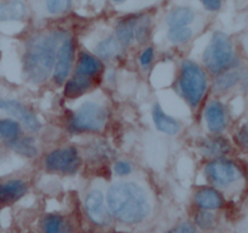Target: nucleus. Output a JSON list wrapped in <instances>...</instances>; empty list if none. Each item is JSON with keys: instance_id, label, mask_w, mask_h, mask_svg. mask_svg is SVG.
Returning a JSON list of instances; mask_svg holds the SVG:
<instances>
[{"instance_id": "f257e3e1", "label": "nucleus", "mask_w": 248, "mask_h": 233, "mask_svg": "<svg viewBox=\"0 0 248 233\" xmlns=\"http://www.w3.org/2000/svg\"><path fill=\"white\" fill-rule=\"evenodd\" d=\"M110 213L126 224H138L150 213V204L144 190L135 183H119L107 193Z\"/></svg>"}, {"instance_id": "f03ea898", "label": "nucleus", "mask_w": 248, "mask_h": 233, "mask_svg": "<svg viewBox=\"0 0 248 233\" xmlns=\"http://www.w3.org/2000/svg\"><path fill=\"white\" fill-rule=\"evenodd\" d=\"M65 34H41L29 41L24 53L23 63L27 76L35 84L45 81L52 72L56 60L57 45Z\"/></svg>"}, {"instance_id": "7ed1b4c3", "label": "nucleus", "mask_w": 248, "mask_h": 233, "mask_svg": "<svg viewBox=\"0 0 248 233\" xmlns=\"http://www.w3.org/2000/svg\"><path fill=\"white\" fill-rule=\"evenodd\" d=\"M102 69L103 64L98 58L87 52L80 53L74 75L65 85V96L69 98H75L89 91L93 86L94 79L98 76Z\"/></svg>"}, {"instance_id": "20e7f679", "label": "nucleus", "mask_w": 248, "mask_h": 233, "mask_svg": "<svg viewBox=\"0 0 248 233\" xmlns=\"http://www.w3.org/2000/svg\"><path fill=\"white\" fill-rule=\"evenodd\" d=\"M179 88L189 105L195 108L207 88V76L205 72L193 60H186L182 64Z\"/></svg>"}, {"instance_id": "39448f33", "label": "nucleus", "mask_w": 248, "mask_h": 233, "mask_svg": "<svg viewBox=\"0 0 248 233\" xmlns=\"http://www.w3.org/2000/svg\"><path fill=\"white\" fill-rule=\"evenodd\" d=\"M234 58V48L228 35L216 31L203 53V62L208 70L220 73L227 69Z\"/></svg>"}, {"instance_id": "423d86ee", "label": "nucleus", "mask_w": 248, "mask_h": 233, "mask_svg": "<svg viewBox=\"0 0 248 233\" xmlns=\"http://www.w3.org/2000/svg\"><path fill=\"white\" fill-rule=\"evenodd\" d=\"M106 110L98 104L86 102L74 113L70 127L78 132H99L106 126Z\"/></svg>"}, {"instance_id": "0eeeda50", "label": "nucleus", "mask_w": 248, "mask_h": 233, "mask_svg": "<svg viewBox=\"0 0 248 233\" xmlns=\"http://www.w3.org/2000/svg\"><path fill=\"white\" fill-rule=\"evenodd\" d=\"M47 171L61 174H74L80 167V157L75 147L53 150L45 160Z\"/></svg>"}, {"instance_id": "6e6552de", "label": "nucleus", "mask_w": 248, "mask_h": 233, "mask_svg": "<svg viewBox=\"0 0 248 233\" xmlns=\"http://www.w3.org/2000/svg\"><path fill=\"white\" fill-rule=\"evenodd\" d=\"M73 57H74V43L72 38L64 35L60 50L57 51V58L53 70V79L56 84L62 85L68 79L73 65Z\"/></svg>"}, {"instance_id": "1a4fd4ad", "label": "nucleus", "mask_w": 248, "mask_h": 233, "mask_svg": "<svg viewBox=\"0 0 248 233\" xmlns=\"http://www.w3.org/2000/svg\"><path fill=\"white\" fill-rule=\"evenodd\" d=\"M0 109L9 115L14 116L15 118H18L31 132L40 131L41 125L36 115L21 102L16 101V99H0Z\"/></svg>"}, {"instance_id": "9d476101", "label": "nucleus", "mask_w": 248, "mask_h": 233, "mask_svg": "<svg viewBox=\"0 0 248 233\" xmlns=\"http://www.w3.org/2000/svg\"><path fill=\"white\" fill-rule=\"evenodd\" d=\"M206 174L210 176L213 183L222 186L229 185L241 176L239 168L232 162L224 161V160L208 163L206 167Z\"/></svg>"}, {"instance_id": "9b49d317", "label": "nucleus", "mask_w": 248, "mask_h": 233, "mask_svg": "<svg viewBox=\"0 0 248 233\" xmlns=\"http://www.w3.org/2000/svg\"><path fill=\"white\" fill-rule=\"evenodd\" d=\"M143 33H145L144 23L137 18L125 19L116 27V39L124 45L132 43L135 38H140Z\"/></svg>"}, {"instance_id": "f8f14e48", "label": "nucleus", "mask_w": 248, "mask_h": 233, "mask_svg": "<svg viewBox=\"0 0 248 233\" xmlns=\"http://www.w3.org/2000/svg\"><path fill=\"white\" fill-rule=\"evenodd\" d=\"M86 210L90 219L97 225H104L108 220L106 207H104V198L101 191H92L86 198Z\"/></svg>"}, {"instance_id": "ddd939ff", "label": "nucleus", "mask_w": 248, "mask_h": 233, "mask_svg": "<svg viewBox=\"0 0 248 233\" xmlns=\"http://www.w3.org/2000/svg\"><path fill=\"white\" fill-rule=\"evenodd\" d=\"M205 118L207 122V127L212 132H220L225 128L227 117L225 111L219 102H212L207 105L205 111Z\"/></svg>"}, {"instance_id": "4468645a", "label": "nucleus", "mask_w": 248, "mask_h": 233, "mask_svg": "<svg viewBox=\"0 0 248 233\" xmlns=\"http://www.w3.org/2000/svg\"><path fill=\"white\" fill-rule=\"evenodd\" d=\"M27 192V185L21 180H10L0 184V204L16 202Z\"/></svg>"}, {"instance_id": "2eb2a0df", "label": "nucleus", "mask_w": 248, "mask_h": 233, "mask_svg": "<svg viewBox=\"0 0 248 233\" xmlns=\"http://www.w3.org/2000/svg\"><path fill=\"white\" fill-rule=\"evenodd\" d=\"M27 7L21 0L0 2V22L21 21L26 17Z\"/></svg>"}, {"instance_id": "dca6fc26", "label": "nucleus", "mask_w": 248, "mask_h": 233, "mask_svg": "<svg viewBox=\"0 0 248 233\" xmlns=\"http://www.w3.org/2000/svg\"><path fill=\"white\" fill-rule=\"evenodd\" d=\"M153 121H154L155 126L159 131L166 133V134L173 135L178 133L179 131V123L177 122L174 118L167 115L160 105H155L153 109Z\"/></svg>"}, {"instance_id": "f3484780", "label": "nucleus", "mask_w": 248, "mask_h": 233, "mask_svg": "<svg viewBox=\"0 0 248 233\" xmlns=\"http://www.w3.org/2000/svg\"><path fill=\"white\" fill-rule=\"evenodd\" d=\"M195 19V12L186 6H179L172 10L167 15V24L170 28H176V27H188L193 23Z\"/></svg>"}, {"instance_id": "a211bd4d", "label": "nucleus", "mask_w": 248, "mask_h": 233, "mask_svg": "<svg viewBox=\"0 0 248 233\" xmlns=\"http://www.w3.org/2000/svg\"><path fill=\"white\" fill-rule=\"evenodd\" d=\"M195 202L202 209H218L222 207L223 198L213 189H202L195 195Z\"/></svg>"}, {"instance_id": "6ab92c4d", "label": "nucleus", "mask_w": 248, "mask_h": 233, "mask_svg": "<svg viewBox=\"0 0 248 233\" xmlns=\"http://www.w3.org/2000/svg\"><path fill=\"white\" fill-rule=\"evenodd\" d=\"M44 233H67V224L60 215H47L44 219Z\"/></svg>"}, {"instance_id": "aec40b11", "label": "nucleus", "mask_w": 248, "mask_h": 233, "mask_svg": "<svg viewBox=\"0 0 248 233\" xmlns=\"http://www.w3.org/2000/svg\"><path fill=\"white\" fill-rule=\"evenodd\" d=\"M19 132H21V128L17 121L10 120V118L0 120V139L16 140Z\"/></svg>"}, {"instance_id": "412c9836", "label": "nucleus", "mask_w": 248, "mask_h": 233, "mask_svg": "<svg viewBox=\"0 0 248 233\" xmlns=\"http://www.w3.org/2000/svg\"><path fill=\"white\" fill-rule=\"evenodd\" d=\"M11 147L17 152V154L22 155V156L33 157L35 156L38 150H36L35 143L31 138H23V139L15 140L11 144Z\"/></svg>"}, {"instance_id": "4be33fe9", "label": "nucleus", "mask_w": 248, "mask_h": 233, "mask_svg": "<svg viewBox=\"0 0 248 233\" xmlns=\"http://www.w3.org/2000/svg\"><path fill=\"white\" fill-rule=\"evenodd\" d=\"M202 151L208 156H219L225 154L229 150V145L223 139H211L206 140L202 144Z\"/></svg>"}, {"instance_id": "5701e85b", "label": "nucleus", "mask_w": 248, "mask_h": 233, "mask_svg": "<svg viewBox=\"0 0 248 233\" xmlns=\"http://www.w3.org/2000/svg\"><path fill=\"white\" fill-rule=\"evenodd\" d=\"M120 50V43H119L118 39L115 38H108L106 40L101 41V43L97 45V52L99 56L104 58H109L115 56L116 53Z\"/></svg>"}, {"instance_id": "b1692460", "label": "nucleus", "mask_w": 248, "mask_h": 233, "mask_svg": "<svg viewBox=\"0 0 248 233\" xmlns=\"http://www.w3.org/2000/svg\"><path fill=\"white\" fill-rule=\"evenodd\" d=\"M193 34V29H190L189 27H176V28L169 29L167 38L173 44H183L190 40Z\"/></svg>"}, {"instance_id": "393cba45", "label": "nucleus", "mask_w": 248, "mask_h": 233, "mask_svg": "<svg viewBox=\"0 0 248 233\" xmlns=\"http://www.w3.org/2000/svg\"><path fill=\"white\" fill-rule=\"evenodd\" d=\"M73 0H45L46 9L52 15H61L68 11L72 6Z\"/></svg>"}, {"instance_id": "a878e982", "label": "nucleus", "mask_w": 248, "mask_h": 233, "mask_svg": "<svg viewBox=\"0 0 248 233\" xmlns=\"http://www.w3.org/2000/svg\"><path fill=\"white\" fill-rule=\"evenodd\" d=\"M114 171L119 175H127V174H130L132 172V167H131V164L128 162L119 161L114 164Z\"/></svg>"}, {"instance_id": "bb28decb", "label": "nucleus", "mask_w": 248, "mask_h": 233, "mask_svg": "<svg viewBox=\"0 0 248 233\" xmlns=\"http://www.w3.org/2000/svg\"><path fill=\"white\" fill-rule=\"evenodd\" d=\"M196 221L202 229H208L213 225V217L210 213H200L196 218Z\"/></svg>"}, {"instance_id": "cd10ccee", "label": "nucleus", "mask_w": 248, "mask_h": 233, "mask_svg": "<svg viewBox=\"0 0 248 233\" xmlns=\"http://www.w3.org/2000/svg\"><path fill=\"white\" fill-rule=\"evenodd\" d=\"M153 57H154V48L153 47H148L140 53V63L142 67H147L152 63Z\"/></svg>"}, {"instance_id": "c85d7f7f", "label": "nucleus", "mask_w": 248, "mask_h": 233, "mask_svg": "<svg viewBox=\"0 0 248 233\" xmlns=\"http://www.w3.org/2000/svg\"><path fill=\"white\" fill-rule=\"evenodd\" d=\"M236 140L244 149L248 150V125L244 126L236 135Z\"/></svg>"}, {"instance_id": "c756f323", "label": "nucleus", "mask_w": 248, "mask_h": 233, "mask_svg": "<svg viewBox=\"0 0 248 233\" xmlns=\"http://www.w3.org/2000/svg\"><path fill=\"white\" fill-rule=\"evenodd\" d=\"M166 233H196V231L195 227H194L193 225L188 224V222H184V224L178 225V226L170 230V231H167Z\"/></svg>"}, {"instance_id": "7c9ffc66", "label": "nucleus", "mask_w": 248, "mask_h": 233, "mask_svg": "<svg viewBox=\"0 0 248 233\" xmlns=\"http://www.w3.org/2000/svg\"><path fill=\"white\" fill-rule=\"evenodd\" d=\"M202 2L206 10L208 11H218L222 6V0H199Z\"/></svg>"}, {"instance_id": "2f4dec72", "label": "nucleus", "mask_w": 248, "mask_h": 233, "mask_svg": "<svg viewBox=\"0 0 248 233\" xmlns=\"http://www.w3.org/2000/svg\"><path fill=\"white\" fill-rule=\"evenodd\" d=\"M236 76L235 74H227L222 80L219 81V85L222 86V88H227V87L232 86L235 81H236Z\"/></svg>"}, {"instance_id": "473e14b6", "label": "nucleus", "mask_w": 248, "mask_h": 233, "mask_svg": "<svg viewBox=\"0 0 248 233\" xmlns=\"http://www.w3.org/2000/svg\"><path fill=\"white\" fill-rule=\"evenodd\" d=\"M113 1H123V0H113Z\"/></svg>"}]
</instances>
